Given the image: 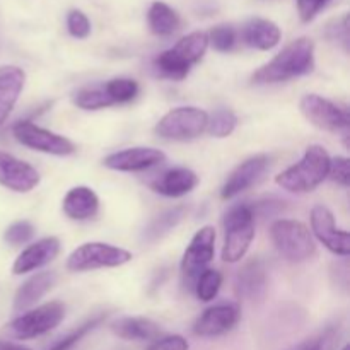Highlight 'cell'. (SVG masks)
<instances>
[{
	"label": "cell",
	"mask_w": 350,
	"mask_h": 350,
	"mask_svg": "<svg viewBox=\"0 0 350 350\" xmlns=\"http://www.w3.org/2000/svg\"><path fill=\"white\" fill-rule=\"evenodd\" d=\"M314 43L310 38H297L284 46L269 64L253 74L255 84H279L303 77L314 70Z\"/></svg>",
	"instance_id": "obj_1"
},
{
	"label": "cell",
	"mask_w": 350,
	"mask_h": 350,
	"mask_svg": "<svg viewBox=\"0 0 350 350\" xmlns=\"http://www.w3.org/2000/svg\"><path fill=\"white\" fill-rule=\"evenodd\" d=\"M330 154L323 146L308 147L296 164L275 176V183L289 193L303 195L317 190L330 173Z\"/></svg>",
	"instance_id": "obj_2"
},
{
	"label": "cell",
	"mask_w": 350,
	"mask_h": 350,
	"mask_svg": "<svg viewBox=\"0 0 350 350\" xmlns=\"http://www.w3.org/2000/svg\"><path fill=\"white\" fill-rule=\"evenodd\" d=\"M208 50V36L204 31L187 34L170 50L154 58V68L161 77L171 81H183L190 68L205 57Z\"/></svg>",
	"instance_id": "obj_3"
},
{
	"label": "cell",
	"mask_w": 350,
	"mask_h": 350,
	"mask_svg": "<svg viewBox=\"0 0 350 350\" xmlns=\"http://www.w3.org/2000/svg\"><path fill=\"white\" fill-rule=\"evenodd\" d=\"M224 224V246H222V260L226 263H238L248 253L253 239H255V212L246 202L236 204L229 208L222 219Z\"/></svg>",
	"instance_id": "obj_4"
},
{
	"label": "cell",
	"mask_w": 350,
	"mask_h": 350,
	"mask_svg": "<svg viewBox=\"0 0 350 350\" xmlns=\"http://www.w3.org/2000/svg\"><path fill=\"white\" fill-rule=\"evenodd\" d=\"M270 239L282 258L304 263L317 255V243L310 229L299 221L277 219L270 224Z\"/></svg>",
	"instance_id": "obj_5"
},
{
	"label": "cell",
	"mask_w": 350,
	"mask_h": 350,
	"mask_svg": "<svg viewBox=\"0 0 350 350\" xmlns=\"http://www.w3.org/2000/svg\"><path fill=\"white\" fill-rule=\"evenodd\" d=\"M299 109L311 125L334 135H340L345 147H349L350 115L347 109L320 94L303 96L299 101Z\"/></svg>",
	"instance_id": "obj_6"
},
{
	"label": "cell",
	"mask_w": 350,
	"mask_h": 350,
	"mask_svg": "<svg viewBox=\"0 0 350 350\" xmlns=\"http://www.w3.org/2000/svg\"><path fill=\"white\" fill-rule=\"evenodd\" d=\"M133 255L125 248L101 241H89L77 246L67 258L70 272H91L99 269H116L132 262Z\"/></svg>",
	"instance_id": "obj_7"
},
{
	"label": "cell",
	"mask_w": 350,
	"mask_h": 350,
	"mask_svg": "<svg viewBox=\"0 0 350 350\" xmlns=\"http://www.w3.org/2000/svg\"><path fill=\"white\" fill-rule=\"evenodd\" d=\"M207 125L208 113L205 109L197 106H180L161 116L154 132L163 139L187 142L207 132Z\"/></svg>",
	"instance_id": "obj_8"
},
{
	"label": "cell",
	"mask_w": 350,
	"mask_h": 350,
	"mask_svg": "<svg viewBox=\"0 0 350 350\" xmlns=\"http://www.w3.org/2000/svg\"><path fill=\"white\" fill-rule=\"evenodd\" d=\"M64 318L65 304L60 301H50L14 318L7 325V334L17 340H31L55 330Z\"/></svg>",
	"instance_id": "obj_9"
},
{
	"label": "cell",
	"mask_w": 350,
	"mask_h": 350,
	"mask_svg": "<svg viewBox=\"0 0 350 350\" xmlns=\"http://www.w3.org/2000/svg\"><path fill=\"white\" fill-rule=\"evenodd\" d=\"M12 135L21 146L27 147L36 152L50 154V156H70L75 152V146L72 140L67 137L55 133L51 130L43 129V126L36 125V123L29 122V120H21V122L14 123Z\"/></svg>",
	"instance_id": "obj_10"
},
{
	"label": "cell",
	"mask_w": 350,
	"mask_h": 350,
	"mask_svg": "<svg viewBox=\"0 0 350 350\" xmlns=\"http://www.w3.org/2000/svg\"><path fill=\"white\" fill-rule=\"evenodd\" d=\"M215 229L212 226H204L195 232L190 245L185 250L181 258V273L187 280H197L215 255Z\"/></svg>",
	"instance_id": "obj_11"
},
{
	"label": "cell",
	"mask_w": 350,
	"mask_h": 350,
	"mask_svg": "<svg viewBox=\"0 0 350 350\" xmlns=\"http://www.w3.org/2000/svg\"><path fill=\"white\" fill-rule=\"evenodd\" d=\"M311 234L321 243L334 255L349 256L350 255V238L345 229L337 228L332 211L325 205H314L311 208Z\"/></svg>",
	"instance_id": "obj_12"
},
{
	"label": "cell",
	"mask_w": 350,
	"mask_h": 350,
	"mask_svg": "<svg viewBox=\"0 0 350 350\" xmlns=\"http://www.w3.org/2000/svg\"><path fill=\"white\" fill-rule=\"evenodd\" d=\"M269 167L270 156H267V154H256V156L245 159L241 164H238L232 170V173L229 174L226 183L222 185L221 197L224 200H231V198L241 195L243 191H246L253 185L258 183Z\"/></svg>",
	"instance_id": "obj_13"
},
{
	"label": "cell",
	"mask_w": 350,
	"mask_h": 350,
	"mask_svg": "<svg viewBox=\"0 0 350 350\" xmlns=\"http://www.w3.org/2000/svg\"><path fill=\"white\" fill-rule=\"evenodd\" d=\"M166 154L154 147H129V149L111 152L103 159L105 167L120 173H139L163 164Z\"/></svg>",
	"instance_id": "obj_14"
},
{
	"label": "cell",
	"mask_w": 350,
	"mask_h": 350,
	"mask_svg": "<svg viewBox=\"0 0 350 350\" xmlns=\"http://www.w3.org/2000/svg\"><path fill=\"white\" fill-rule=\"evenodd\" d=\"M241 310L236 303H219L207 308L193 325V334L204 338L221 337L238 325Z\"/></svg>",
	"instance_id": "obj_15"
},
{
	"label": "cell",
	"mask_w": 350,
	"mask_h": 350,
	"mask_svg": "<svg viewBox=\"0 0 350 350\" xmlns=\"http://www.w3.org/2000/svg\"><path fill=\"white\" fill-rule=\"evenodd\" d=\"M36 167L16 156L0 150V185L16 193H29L40 185Z\"/></svg>",
	"instance_id": "obj_16"
},
{
	"label": "cell",
	"mask_w": 350,
	"mask_h": 350,
	"mask_svg": "<svg viewBox=\"0 0 350 350\" xmlns=\"http://www.w3.org/2000/svg\"><path fill=\"white\" fill-rule=\"evenodd\" d=\"M60 239L55 236H48V238L38 239L33 245L26 246L19 256L16 258L12 265L14 275H23V273L34 272V270L43 269L44 265L53 262L60 253Z\"/></svg>",
	"instance_id": "obj_17"
},
{
	"label": "cell",
	"mask_w": 350,
	"mask_h": 350,
	"mask_svg": "<svg viewBox=\"0 0 350 350\" xmlns=\"http://www.w3.org/2000/svg\"><path fill=\"white\" fill-rule=\"evenodd\" d=\"M267 287H269V275H267L265 263L260 258L246 262L234 277V291L239 299H262Z\"/></svg>",
	"instance_id": "obj_18"
},
{
	"label": "cell",
	"mask_w": 350,
	"mask_h": 350,
	"mask_svg": "<svg viewBox=\"0 0 350 350\" xmlns=\"http://www.w3.org/2000/svg\"><path fill=\"white\" fill-rule=\"evenodd\" d=\"M26 85V72L17 65L0 67V129L16 108Z\"/></svg>",
	"instance_id": "obj_19"
},
{
	"label": "cell",
	"mask_w": 350,
	"mask_h": 350,
	"mask_svg": "<svg viewBox=\"0 0 350 350\" xmlns=\"http://www.w3.org/2000/svg\"><path fill=\"white\" fill-rule=\"evenodd\" d=\"M197 185L198 176L195 171L188 170V167H173V170L164 171L159 176L154 178L149 187L163 197L180 198L193 191Z\"/></svg>",
	"instance_id": "obj_20"
},
{
	"label": "cell",
	"mask_w": 350,
	"mask_h": 350,
	"mask_svg": "<svg viewBox=\"0 0 350 350\" xmlns=\"http://www.w3.org/2000/svg\"><path fill=\"white\" fill-rule=\"evenodd\" d=\"M65 215L72 221H89L99 212V197L89 187H74L67 191L62 202Z\"/></svg>",
	"instance_id": "obj_21"
},
{
	"label": "cell",
	"mask_w": 350,
	"mask_h": 350,
	"mask_svg": "<svg viewBox=\"0 0 350 350\" xmlns=\"http://www.w3.org/2000/svg\"><path fill=\"white\" fill-rule=\"evenodd\" d=\"M241 38L250 48L260 51L273 50L282 40V31L273 21L263 17H253L243 26Z\"/></svg>",
	"instance_id": "obj_22"
},
{
	"label": "cell",
	"mask_w": 350,
	"mask_h": 350,
	"mask_svg": "<svg viewBox=\"0 0 350 350\" xmlns=\"http://www.w3.org/2000/svg\"><path fill=\"white\" fill-rule=\"evenodd\" d=\"M57 282V273L55 272H38L31 275L23 286L17 289L16 296H14V311L21 313V311H27L31 306L40 303L41 297L46 296L51 291V287Z\"/></svg>",
	"instance_id": "obj_23"
},
{
	"label": "cell",
	"mask_w": 350,
	"mask_h": 350,
	"mask_svg": "<svg viewBox=\"0 0 350 350\" xmlns=\"http://www.w3.org/2000/svg\"><path fill=\"white\" fill-rule=\"evenodd\" d=\"M111 330L116 337L123 340L146 342L156 340L161 337V327L156 321L144 317H125L113 321Z\"/></svg>",
	"instance_id": "obj_24"
},
{
	"label": "cell",
	"mask_w": 350,
	"mask_h": 350,
	"mask_svg": "<svg viewBox=\"0 0 350 350\" xmlns=\"http://www.w3.org/2000/svg\"><path fill=\"white\" fill-rule=\"evenodd\" d=\"M147 24L156 36H171L178 31L181 21L173 7L167 5L166 2L156 0L147 12Z\"/></svg>",
	"instance_id": "obj_25"
},
{
	"label": "cell",
	"mask_w": 350,
	"mask_h": 350,
	"mask_svg": "<svg viewBox=\"0 0 350 350\" xmlns=\"http://www.w3.org/2000/svg\"><path fill=\"white\" fill-rule=\"evenodd\" d=\"M185 214H187V208H185L183 205L167 208L166 212H163V214L157 215V217L154 219L149 226H147L146 231H144V239H146L147 243H154V241H157V239L164 238L167 232L173 231V229L176 228L181 221H183Z\"/></svg>",
	"instance_id": "obj_26"
},
{
	"label": "cell",
	"mask_w": 350,
	"mask_h": 350,
	"mask_svg": "<svg viewBox=\"0 0 350 350\" xmlns=\"http://www.w3.org/2000/svg\"><path fill=\"white\" fill-rule=\"evenodd\" d=\"M72 103L84 111H98L113 106L111 98L106 94L103 85H92V88H82L72 96Z\"/></svg>",
	"instance_id": "obj_27"
},
{
	"label": "cell",
	"mask_w": 350,
	"mask_h": 350,
	"mask_svg": "<svg viewBox=\"0 0 350 350\" xmlns=\"http://www.w3.org/2000/svg\"><path fill=\"white\" fill-rule=\"evenodd\" d=\"M103 88L106 94L111 98L113 105H125V103L133 101L140 92L139 82L130 77H115L106 82Z\"/></svg>",
	"instance_id": "obj_28"
},
{
	"label": "cell",
	"mask_w": 350,
	"mask_h": 350,
	"mask_svg": "<svg viewBox=\"0 0 350 350\" xmlns=\"http://www.w3.org/2000/svg\"><path fill=\"white\" fill-rule=\"evenodd\" d=\"M222 286V273L219 270L207 269L197 277L195 282V294L202 303H211L217 297Z\"/></svg>",
	"instance_id": "obj_29"
},
{
	"label": "cell",
	"mask_w": 350,
	"mask_h": 350,
	"mask_svg": "<svg viewBox=\"0 0 350 350\" xmlns=\"http://www.w3.org/2000/svg\"><path fill=\"white\" fill-rule=\"evenodd\" d=\"M236 126H238V116L231 109L221 108L214 115H208L207 132L215 139H226L234 132Z\"/></svg>",
	"instance_id": "obj_30"
},
{
	"label": "cell",
	"mask_w": 350,
	"mask_h": 350,
	"mask_svg": "<svg viewBox=\"0 0 350 350\" xmlns=\"http://www.w3.org/2000/svg\"><path fill=\"white\" fill-rule=\"evenodd\" d=\"M105 320H106L105 313L98 314V317H92L91 320H88L85 323H82L81 327H77L75 330H72L70 334H67L64 338H60L57 344L51 345L48 350H72L75 345L79 344V342L82 340V338L85 337V335H89L92 330H96V328H98Z\"/></svg>",
	"instance_id": "obj_31"
},
{
	"label": "cell",
	"mask_w": 350,
	"mask_h": 350,
	"mask_svg": "<svg viewBox=\"0 0 350 350\" xmlns=\"http://www.w3.org/2000/svg\"><path fill=\"white\" fill-rule=\"evenodd\" d=\"M208 36V46H212L214 50L221 51V53H228L232 48L236 46V41H238V33L232 26L229 24H219V26L212 27L211 33H207Z\"/></svg>",
	"instance_id": "obj_32"
},
{
	"label": "cell",
	"mask_w": 350,
	"mask_h": 350,
	"mask_svg": "<svg viewBox=\"0 0 350 350\" xmlns=\"http://www.w3.org/2000/svg\"><path fill=\"white\" fill-rule=\"evenodd\" d=\"M34 232H36V229H34V226L31 224L29 221H16L5 229L3 239H5V243H9V245L21 246L29 243L31 239L34 238Z\"/></svg>",
	"instance_id": "obj_33"
},
{
	"label": "cell",
	"mask_w": 350,
	"mask_h": 350,
	"mask_svg": "<svg viewBox=\"0 0 350 350\" xmlns=\"http://www.w3.org/2000/svg\"><path fill=\"white\" fill-rule=\"evenodd\" d=\"M67 29L72 38L85 40L91 34V21L82 10L72 9L67 14Z\"/></svg>",
	"instance_id": "obj_34"
},
{
	"label": "cell",
	"mask_w": 350,
	"mask_h": 350,
	"mask_svg": "<svg viewBox=\"0 0 350 350\" xmlns=\"http://www.w3.org/2000/svg\"><path fill=\"white\" fill-rule=\"evenodd\" d=\"M328 178L338 183L340 187L347 188L350 185V161L349 157L337 156L330 161V173Z\"/></svg>",
	"instance_id": "obj_35"
},
{
	"label": "cell",
	"mask_w": 350,
	"mask_h": 350,
	"mask_svg": "<svg viewBox=\"0 0 350 350\" xmlns=\"http://www.w3.org/2000/svg\"><path fill=\"white\" fill-rule=\"evenodd\" d=\"M328 38L334 41H337L338 44H342V48H344L345 51H349L350 33H349V16L347 14H344L340 19H337L335 23H332L330 26H328Z\"/></svg>",
	"instance_id": "obj_36"
},
{
	"label": "cell",
	"mask_w": 350,
	"mask_h": 350,
	"mask_svg": "<svg viewBox=\"0 0 350 350\" xmlns=\"http://www.w3.org/2000/svg\"><path fill=\"white\" fill-rule=\"evenodd\" d=\"M332 0H297V12L303 23L313 21Z\"/></svg>",
	"instance_id": "obj_37"
},
{
	"label": "cell",
	"mask_w": 350,
	"mask_h": 350,
	"mask_svg": "<svg viewBox=\"0 0 350 350\" xmlns=\"http://www.w3.org/2000/svg\"><path fill=\"white\" fill-rule=\"evenodd\" d=\"M188 349H190V345H188L187 338L181 337V335H167V337L156 338L147 350H188Z\"/></svg>",
	"instance_id": "obj_38"
},
{
	"label": "cell",
	"mask_w": 350,
	"mask_h": 350,
	"mask_svg": "<svg viewBox=\"0 0 350 350\" xmlns=\"http://www.w3.org/2000/svg\"><path fill=\"white\" fill-rule=\"evenodd\" d=\"M332 340H334V332L328 330L323 335H320V337H311L308 340L301 342V344L293 345V347L287 350H327L330 347Z\"/></svg>",
	"instance_id": "obj_39"
},
{
	"label": "cell",
	"mask_w": 350,
	"mask_h": 350,
	"mask_svg": "<svg viewBox=\"0 0 350 350\" xmlns=\"http://www.w3.org/2000/svg\"><path fill=\"white\" fill-rule=\"evenodd\" d=\"M0 350H33L23 344H16V342H7V340H0Z\"/></svg>",
	"instance_id": "obj_40"
}]
</instances>
